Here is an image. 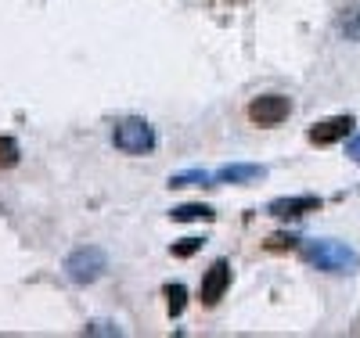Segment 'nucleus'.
Listing matches in <instances>:
<instances>
[{"instance_id": "10", "label": "nucleus", "mask_w": 360, "mask_h": 338, "mask_svg": "<svg viewBox=\"0 0 360 338\" xmlns=\"http://www.w3.org/2000/svg\"><path fill=\"white\" fill-rule=\"evenodd\" d=\"M162 295H166L169 317H180V313H184V306H188V288H184V285H166Z\"/></svg>"}, {"instance_id": "11", "label": "nucleus", "mask_w": 360, "mask_h": 338, "mask_svg": "<svg viewBox=\"0 0 360 338\" xmlns=\"http://www.w3.org/2000/svg\"><path fill=\"white\" fill-rule=\"evenodd\" d=\"M169 216L176 220V223H191V220H213L217 212L209 209V205H180V209H173Z\"/></svg>"}, {"instance_id": "3", "label": "nucleus", "mask_w": 360, "mask_h": 338, "mask_svg": "<svg viewBox=\"0 0 360 338\" xmlns=\"http://www.w3.org/2000/svg\"><path fill=\"white\" fill-rule=\"evenodd\" d=\"M288 115H292V101L285 94H259V98L249 101V122L252 126H263V130L281 126Z\"/></svg>"}, {"instance_id": "17", "label": "nucleus", "mask_w": 360, "mask_h": 338, "mask_svg": "<svg viewBox=\"0 0 360 338\" xmlns=\"http://www.w3.org/2000/svg\"><path fill=\"white\" fill-rule=\"evenodd\" d=\"M346 155H349L353 162H360V134H356V137H353V141L346 144Z\"/></svg>"}, {"instance_id": "15", "label": "nucleus", "mask_w": 360, "mask_h": 338, "mask_svg": "<svg viewBox=\"0 0 360 338\" xmlns=\"http://www.w3.org/2000/svg\"><path fill=\"white\" fill-rule=\"evenodd\" d=\"M202 245H205V238H184L180 245H173V256L176 259H188V256H195L202 249Z\"/></svg>"}, {"instance_id": "4", "label": "nucleus", "mask_w": 360, "mask_h": 338, "mask_svg": "<svg viewBox=\"0 0 360 338\" xmlns=\"http://www.w3.org/2000/svg\"><path fill=\"white\" fill-rule=\"evenodd\" d=\"M101 270H105V252L98 249V245H83V249H76L65 259V273H69V281H76V285L98 281Z\"/></svg>"}, {"instance_id": "7", "label": "nucleus", "mask_w": 360, "mask_h": 338, "mask_svg": "<svg viewBox=\"0 0 360 338\" xmlns=\"http://www.w3.org/2000/svg\"><path fill=\"white\" fill-rule=\"evenodd\" d=\"M321 209V198L314 195H303V198H274L266 205L270 216H278V220H299V216H307V212H317Z\"/></svg>"}, {"instance_id": "2", "label": "nucleus", "mask_w": 360, "mask_h": 338, "mask_svg": "<svg viewBox=\"0 0 360 338\" xmlns=\"http://www.w3.org/2000/svg\"><path fill=\"white\" fill-rule=\"evenodd\" d=\"M112 144L123 151V155H148L155 148V130L148 126L144 119H123L115 122L112 130Z\"/></svg>"}, {"instance_id": "9", "label": "nucleus", "mask_w": 360, "mask_h": 338, "mask_svg": "<svg viewBox=\"0 0 360 338\" xmlns=\"http://www.w3.org/2000/svg\"><path fill=\"white\" fill-rule=\"evenodd\" d=\"M339 29H342V37H346V40L360 44V4L342 8V15H339Z\"/></svg>"}, {"instance_id": "5", "label": "nucleus", "mask_w": 360, "mask_h": 338, "mask_svg": "<svg viewBox=\"0 0 360 338\" xmlns=\"http://www.w3.org/2000/svg\"><path fill=\"white\" fill-rule=\"evenodd\" d=\"M227 288H231V263H227V259H217L213 266L205 270V278H202L198 302L205 306V310H213V306L227 295Z\"/></svg>"}, {"instance_id": "8", "label": "nucleus", "mask_w": 360, "mask_h": 338, "mask_svg": "<svg viewBox=\"0 0 360 338\" xmlns=\"http://www.w3.org/2000/svg\"><path fill=\"white\" fill-rule=\"evenodd\" d=\"M263 176H266L263 166H224V169L213 173V180H220V183H252V180H263Z\"/></svg>"}, {"instance_id": "6", "label": "nucleus", "mask_w": 360, "mask_h": 338, "mask_svg": "<svg viewBox=\"0 0 360 338\" xmlns=\"http://www.w3.org/2000/svg\"><path fill=\"white\" fill-rule=\"evenodd\" d=\"M353 126H356L353 115H335V119H324V122H317V126H310V130H307V141L317 144V148H328V144L346 141Z\"/></svg>"}, {"instance_id": "14", "label": "nucleus", "mask_w": 360, "mask_h": 338, "mask_svg": "<svg viewBox=\"0 0 360 338\" xmlns=\"http://www.w3.org/2000/svg\"><path fill=\"white\" fill-rule=\"evenodd\" d=\"M299 238H292V234H274V238H266V252H292V249H299Z\"/></svg>"}, {"instance_id": "1", "label": "nucleus", "mask_w": 360, "mask_h": 338, "mask_svg": "<svg viewBox=\"0 0 360 338\" xmlns=\"http://www.w3.org/2000/svg\"><path fill=\"white\" fill-rule=\"evenodd\" d=\"M299 252H303V259L324 273H353L356 270V252L349 249V245L342 241H303L299 245Z\"/></svg>"}, {"instance_id": "13", "label": "nucleus", "mask_w": 360, "mask_h": 338, "mask_svg": "<svg viewBox=\"0 0 360 338\" xmlns=\"http://www.w3.org/2000/svg\"><path fill=\"white\" fill-rule=\"evenodd\" d=\"M213 173H202V169H188V173H176L169 176V188H195V183H209Z\"/></svg>"}, {"instance_id": "12", "label": "nucleus", "mask_w": 360, "mask_h": 338, "mask_svg": "<svg viewBox=\"0 0 360 338\" xmlns=\"http://www.w3.org/2000/svg\"><path fill=\"white\" fill-rule=\"evenodd\" d=\"M22 159V151H18V141L11 137H0V169H15Z\"/></svg>"}, {"instance_id": "16", "label": "nucleus", "mask_w": 360, "mask_h": 338, "mask_svg": "<svg viewBox=\"0 0 360 338\" xmlns=\"http://www.w3.org/2000/svg\"><path fill=\"white\" fill-rule=\"evenodd\" d=\"M86 334H119V327H112V324H90Z\"/></svg>"}]
</instances>
